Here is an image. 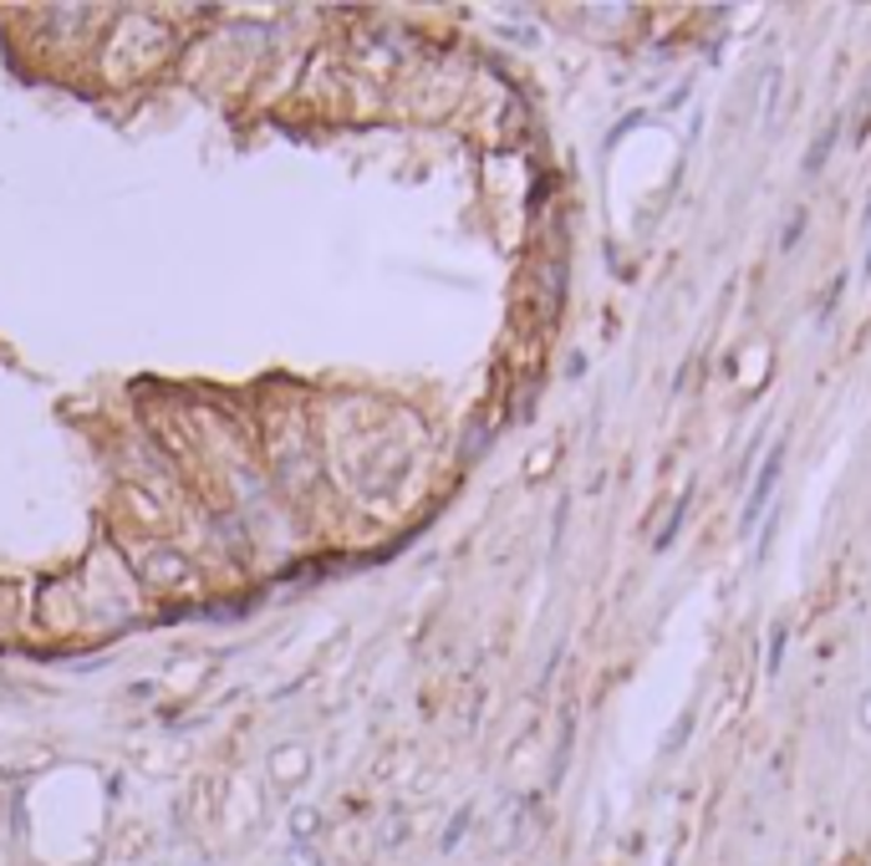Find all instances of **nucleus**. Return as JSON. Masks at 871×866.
<instances>
[{
	"label": "nucleus",
	"mask_w": 871,
	"mask_h": 866,
	"mask_svg": "<svg viewBox=\"0 0 871 866\" xmlns=\"http://www.w3.org/2000/svg\"><path fill=\"white\" fill-rule=\"evenodd\" d=\"M780 474H785V444H774V449L765 454V464H759V480H754L750 500H744V531H754V520H765V510H770V495H774V484H780Z\"/></svg>",
	"instance_id": "obj_1"
},
{
	"label": "nucleus",
	"mask_w": 871,
	"mask_h": 866,
	"mask_svg": "<svg viewBox=\"0 0 871 866\" xmlns=\"http://www.w3.org/2000/svg\"><path fill=\"white\" fill-rule=\"evenodd\" d=\"M836 138H841V117L836 123H825L821 138H816V149L805 153V174H821V164L831 158V149H836Z\"/></svg>",
	"instance_id": "obj_2"
},
{
	"label": "nucleus",
	"mask_w": 871,
	"mask_h": 866,
	"mask_svg": "<svg viewBox=\"0 0 871 866\" xmlns=\"http://www.w3.org/2000/svg\"><path fill=\"white\" fill-rule=\"evenodd\" d=\"M688 500H693V489H683V495H678V505H673V515H668V525H663V531H657V535H653V550H668V546H673V535L683 531V515H688Z\"/></svg>",
	"instance_id": "obj_3"
},
{
	"label": "nucleus",
	"mask_w": 871,
	"mask_h": 866,
	"mask_svg": "<svg viewBox=\"0 0 871 866\" xmlns=\"http://www.w3.org/2000/svg\"><path fill=\"white\" fill-rule=\"evenodd\" d=\"M785 622H774V633H770V678L780 673V658H785Z\"/></svg>",
	"instance_id": "obj_4"
},
{
	"label": "nucleus",
	"mask_w": 871,
	"mask_h": 866,
	"mask_svg": "<svg viewBox=\"0 0 871 866\" xmlns=\"http://www.w3.org/2000/svg\"><path fill=\"white\" fill-rule=\"evenodd\" d=\"M800 230H805V209H795V219L785 225V234H780V251H795V240H800Z\"/></svg>",
	"instance_id": "obj_5"
},
{
	"label": "nucleus",
	"mask_w": 871,
	"mask_h": 866,
	"mask_svg": "<svg viewBox=\"0 0 871 866\" xmlns=\"http://www.w3.org/2000/svg\"><path fill=\"white\" fill-rule=\"evenodd\" d=\"M464 826H470V811H459V816H453V826H449V831H444V851H449V846H459V836H464Z\"/></svg>",
	"instance_id": "obj_6"
},
{
	"label": "nucleus",
	"mask_w": 871,
	"mask_h": 866,
	"mask_svg": "<svg viewBox=\"0 0 871 866\" xmlns=\"http://www.w3.org/2000/svg\"><path fill=\"white\" fill-rule=\"evenodd\" d=\"M861 729H871V693L861 699Z\"/></svg>",
	"instance_id": "obj_7"
},
{
	"label": "nucleus",
	"mask_w": 871,
	"mask_h": 866,
	"mask_svg": "<svg viewBox=\"0 0 871 866\" xmlns=\"http://www.w3.org/2000/svg\"><path fill=\"white\" fill-rule=\"evenodd\" d=\"M861 276H871V240H867V255H861Z\"/></svg>",
	"instance_id": "obj_8"
}]
</instances>
